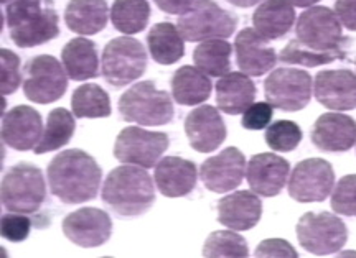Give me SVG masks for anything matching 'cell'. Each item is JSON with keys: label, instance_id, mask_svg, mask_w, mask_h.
I'll use <instances>...</instances> for the list:
<instances>
[{"label": "cell", "instance_id": "1", "mask_svg": "<svg viewBox=\"0 0 356 258\" xmlns=\"http://www.w3.org/2000/svg\"><path fill=\"white\" fill-rule=\"evenodd\" d=\"M48 184L53 196L65 204L91 201L99 191L102 171L86 151L71 148L61 151L48 164Z\"/></svg>", "mask_w": 356, "mask_h": 258}, {"label": "cell", "instance_id": "2", "mask_svg": "<svg viewBox=\"0 0 356 258\" xmlns=\"http://www.w3.org/2000/svg\"><path fill=\"white\" fill-rule=\"evenodd\" d=\"M102 203L122 217L145 214L155 203L154 181L145 168L124 164L114 168L101 191Z\"/></svg>", "mask_w": 356, "mask_h": 258}, {"label": "cell", "instance_id": "3", "mask_svg": "<svg viewBox=\"0 0 356 258\" xmlns=\"http://www.w3.org/2000/svg\"><path fill=\"white\" fill-rule=\"evenodd\" d=\"M6 24L19 48H35L60 35L55 0H13L6 7Z\"/></svg>", "mask_w": 356, "mask_h": 258}, {"label": "cell", "instance_id": "4", "mask_svg": "<svg viewBox=\"0 0 356 258\" xmlns=\"http://www.w3.org/2000/svg\"><path fill=\"white\" fill-rule=\"evenodd\" d=\"M341 22L328 7H310L297 20V40L312 51L332 56L333 60H345L348 37L341 30Z\"/></svg>", "mask_w": 356, "mask_h": 258}, {"label": "cell", "instance_id": "5", "mask_svg": "<svg viewBox=\"0 0 356 258\" xmlns=\"http://www.w3.org/2000/svg\"><path fill=\"white\" fill-rule=\"evenodd\" d=\"M119 114L126 122L147 127L170 123L175 115L172 97L155 86L154 81L134 84L119 99Z\"/></svg>", "mask_w": 356, "mask_h": 258}, {"label": "cell", "instance_id": "6", "mask_svg": "<svg viewBox=\"0 0 356 258\" xmlns=\"http://www.w3.org/2000/svg\"><path fill=\"white\" fill-rule=\"evenodd\" d=\"M0 198L8 212L35 214L47 198L43 173L32 163H19L8 168L2 178Z\"/></svg>", "mask_w": 356, "mask_h": 258}, {"label": "cell", "instance_id": "7", "mask_svg": "<svg viewBox=\"0 0 356 258\" xmlns=\"http://www.w3.org/2000/svg\"><path fill=\"white\" fill-rule=\"evenodd\" d=\"M102 76L111 86L124 87L147 69L145 46L132 37H119L106 44L101 58Z\"/></svg>", "mask_w": 356, "mask_h": 258}, {"label": "cell", "instance_id": "8", "mask_svg": "<svg viewBox=\"0 0 356 258\" xmlns=\"http://www.w3.org/2000/svg\"><path fill=\"white\" fill-rule=\"evenodd\" d=\"M238 20L213 0H198L188 12L178 17L177 26L186 42L229 38L234 33Z\"/></svg>", "mask_w": 356, "mask_h": 258}, {"label": "cell", "instance_id": "9", "mask_svg": "<svg viewBox=\"0 0 356 258\" xmlns=\"http://www.w3.org/2000/svg\"><path fill=\"white\" fill-rule=\"evenodd\" d=\"M296 230L299 243L312 255H332L348 240L345 222L330 212H307Z\"/></svg>", "mask_w": 356, "mask_h": 258}, {"label": "cell", "instance_id": "10", "mask_svg": "<svg viewBox=\"0 0 356 258\" xmlns=\"http://www.w3.org/2000/svg\"><path fill=\"white\" fill-rule=\"evenodd\" d=\"M68 89V74L56 58L35 56L25 68L24 94L35 104H51L60 101Z\"/></svg>", "mask_w": 356, "mask_h": 258}, {"label": "cell", "instance_id": "11", "mask_svg": "<svg viewBox=\"0 0 356 258\" xmlns=\"http://www.w3.org/2000/svg\"><path fill=\"white\" fill-rule=\"evenodd\" d=\"M312 76L304 69L277 68L264 81L266 99L284 112H297L309 105L312 97Z\"/></svg>", "mask_w": 356, "mask_h": 258}, {"label": "cell", "instance_id": "12", "mask_svg": "<svg viewBox=\"0 0 356 258\" xmlns=\"http://www.w3.org/2000/svg\"><path fill=\"white\" fill-rule=\"evenodd\" d=\"M167 133L149 132L140 127H127L119 133L114 145V157L121 163L136 164L145 170L155 168L168 148Z\"/></svg>", "mask_w": 356, "mask_h": 258}, {"label": "cell", "instance_id": "13", "mask_svg": "<svg viewBox=\"0 0 356 258\" xmlns=\"http://www.w3.org/2000/svg\"><path fill=\"white\" fill-rule=\"evenodd\" d=\"M335 186V171L322 158L304 160L293 168L289 194L297 203H322Z\"/></svg>", "mask_w": 356, "mask_h": 258}, {"label": "cell", "instance_id": "14", "mask_svg": "<svg viewBox=\"0 0 356 258\" xmlns=\"http://www.w3.org/2000/svg\"><path fill=\"white\" fill-rule=\"evenodd\" d=\"M246 158L234 146L225 148L216 157L204 160L200 166V180L211 193L225 194L238 188L246 175Z\"/></svg>", "mask_w": 356, "mask_h": 258}, {"label": "cell", "instance_id": "15", "mask_svg": "<svg viewBox=\"0 0 356 258\" xmlns=\"http://www.w3.org/2000/svg\"><path fill=\"white\" fill-rule=\"evenodd\" d=\"M63 234L78 247H101L108 242L113 234V221L106 211L96 207H83L65 217Z\"/></svg>", "mask_w": 356, "mask_h": 258}, {"label": "cell", "instance_id": "16", "mask_svg": "<svg viewBox=\"0 0 356 258\" xmlns=\"http://www.w3.org/2000/svg\"><path fill=\"white\" fill-rule=\"evenodd\" d=\"M43 137L42 115L30 105H17L3 114L2 141L17 151L33 150Z\"/></svg>", "mask_w": 356, "mask_h": 258}, {"label": "cell", "instance_id": "17", "mask_svg": "<svg viewBox=\"0 0 356 258\" xmlns=\"http://www.w3.org/2000/svg\"><path fill=\"white\" fill-rule=\"evenodd\" d=\"M185 132L191 148L198 153H211L226 139V126L220 110L213 105H200L186 115Z\"/></svg>", "mask_w": 356, "mask_h": 258}, {"label": "cell", "instance_id": "18", "mask_svg": "<svg viewBox=\"0 0 356 258\" xmlns=\"http://www.w3.org/2000/svg\"><path fill=\"white\" fill-rule=\"evenodd\" d=\"M314 94L330 110L356 109V74L350 69L320 71L314 83Z\"/></svg>", "mask_w": 356, "mask_h": 258}, {"label": "cell", "instance_id": "19", "mask_svg": "<svg viewBox=\"0 0 356 258\" xmlns=\"http://www.w3.org/2000/svg\"><path fill=\"white\" fill-rule=\"evenodd\" d=\"M291 164L274 153H259L246 166V180L252 193L262 198H274L287 184Z\"/></svg>", "mask_w": 356, "mask_h": 258}, {"label": "cell", "instance_id": "20", "mask_svg": "<svg viewBox=\"0 0 356 258\" xmlns=\"http://www.w3.org/2000/svg\"><path fill=\"white\" fill-rule=\"evenodd\" d=\"M310 137L314 145L322 151H348L356 145V122L345 114H323L312 127Z\"/></svg>", "mask_w": 356, "mask_h": 258}, {"label": "cell", "instance_id": "21", "mask_svg": "<svg viewBox=\"0 0 356 258\" xmlns=\"http://www.w3.org/2000/svg\"><path fill=\"white\" fill-rule=\"evenodd\" d=\"M234 50L239 69L248 76L257 78L269 73L277 63V55L269 44V40L261 37L254 28H244L238 33Z\"/></svg>", "mask_w": 356, "mask_h": 258}, {"label": "cell", "instance_id": "22", "mask_svg": "<svg viewBox=\"0 0 356 258\" xmlns=\"http://www.w3.org/2000/svg\"><path fill=\"white\" fill-rule=\"evenodd\" d=\"M261 216V199L252 191H236L218 201V222L238 232L256 227Z\"/></svg>", "mask_w": 356, "mask_h": 258}, {"label": "cell", "instance_id": "23", "mask_svg": "<svg viewBox=\"0 0 356 258\" xmlns=\"http://www.w3.org/2000/svg\"><path fill=\"white\" fill-rule=\"evenodd\" d=\"M197 164L190 162V160L167 157L155 164V186L167 198L188 196L197 186Z\"/></svg>", "mask_w": 356, "mask_h": 258}, {"label": "cell", "instance_id": "24", "mask_svg": "<svg viewBox=\"0 0 356 258\" xmlns=\"http://www.w3.org/2000/svg\"><path fill=\"white\" fill-rule=\"evenodd\" d=\"M256 84L244 73H228L216 83V105L225 114H243L254 104Z\"/></svg>", "mask_w": 356, "mask_h": 258}, {"label": "cell", "instance_id": "25", "mask_svg": "<svg viewBox=\"0 0 356 258\" xmlns=\"http://www.w3.org/2000/svg\"><path fill=\"white\" fill-rule=\"evenodd\" d=\"M296 10L289 0H264L252 15V25L266 40H280L291 32Z\"/></svg>", "mask_w": 356, "mask_h": 258}, {"label": "cell", "instance_id": "26", "mask_svg": "<svg viewBox=\"0 0 356 258\" xmlns=\"http://www.w3.org/2000/svg\"><path fill=\"white\" fill-rule=\"evenodd\" d=\"M61 61H63L66 74L73 81L95 79L99 74L97 48L91 40L83 37L70 40L61 50Z\"/></svg>", "mask_w": 356, "mask_h": 258}, {"label": "cell", "instance_id": "27", "mask_svg": "<svg viewBox=\"0 0 356 258\" xmlns=\"http://www.w3.org/2000/svg\"><path fill=\"white\" fill-rule=\"evenodd\" d=\"M106 0H70L65 12L66 26L78 35H96L108 25Z\"/></svg>", "mask_w": 356, "mask_h": 258}, {"label": "cell", "instance_id": "28", "mask_svg": "<svg viewBox=\"0 0 356 258\" xmlns=\"http://www.w3.org/2000/svg\"><path fill=\"white\" fill-rule=\"evenodd\" d=\"M172 96L180 105H200L211 96V81L202 69L181 66L172 78Z\"/></svg>", "mask_w": 356, "mask_h": 258}, {"label": "cell", "instance_id": "29", "mask_svg": "<svg viewBox=\"0 0 356 258\" xmlns=\"http://www.w3.org/2000/svg\"><path fill=\"white\" fill-rule=\"evenodd\" d=\"M147 46L150 56L159 64H175L185 55L184 37L178 26L162 22L154 25L147 33Z\"/></svg>", "mask_w": 356, "mask_h": 258}, {"label": "cell", "instance_id": "30", "mask_svg": "<svg viewBox=\"0 0 356 258\" xmlns=\"http://www.w3.org/2000/svg\"><path fill=\"white\" fill-rule=\"evenodd\" d=\"M231 53L233 46L226 40H204L195 48L193 61L207 76L221 78L231 73Z\"/></svg>", "mask_w": 356, "mask_h": 258}, {"label": "cell", "instance_id": "31", "mask_svg": "<svg viewBox=\"0 0 356 258\" xmlns=\"http://www.w3.org/2000/svg\"><path fill=\"white\" fill-rule=\"evenodd\" d=\"M74 128H76V122H74L73 114L66 109H53L48 114L47 127L43 130L42 140L35 146L33 151L37 155L48 153V151L60 150L61 146L68 145L70 140L73 139Z\"/></svg>", "mask_w": 356, "mask_h": 258}, {"label": "cell", "instance_id": "32", "mask_svg": "<svg viewBox=\"0 0 356 258\" xmlns=\"http://www.w3.org/2000/svg\"><path fill=\"white\" fill-rule=\"evenodd\" d=\"M71 109L78 119H102L109 117L111 99L108 92L99 84H83L71 97Z\"/></svg>", "mask_w": 356, "mask_h": 258}, {"label": "cell", "instance_id": "33", "mask_svg": "<svg viewBox=\"0 0 356 258\" xmlns=\"http://www.w3.org/2000/svg\"><path fill=\"white\" fill-rule=\"evenodd\" d=\"M150 20V6L147 0H114L111 22L114 28L126 35H136L145 30Z\"/></svg>", "mask_w": 356, "mask_h": 258}, {"label": "cell", "instance_id": "34", "mask_svg": "<svg viewBox=\"0 0 356 258\" xmlns=\"http://www.w3.org/2000/svg\"><path fill=\"white\" fill-rule=\"evenodd\" d=\"M204 257H231L244 258L249 255V248L244 237L231 230H216L210 234L203 246Z\"/></svg>", "mask_w": 356, "mask_h": 258}, {"label": "cell", "instance_id": "35", "mask_svg": "<svg viewBox=\"0 0 356 258\" xmlns=\"http://www.w3.org/2000/svg\"><path fill=\"white\" fill-rule=\"evenodd\" d=\"M302 141V130L292 120H277L266 130V144L274 151L287 153L296 150Z\"/></svg>", "mask_w": 356, "mask_h": 258}, {"label": "cell", "instance_id": "36", "mask_svg": "<svg viewBox=\"0 0 356 258\" xmlns=\"http://www.w3.org/2000/svg\"><path fill=\"white\" fill-rule=\"evenodd\" d=\"M279 60L286 64H299L307 66V68H315V66H323L335 61L332 56L309 50V48H305L299 40L289 42L286 46H284V50L280 51Z\"/></svg>", "mask_w": 356, "mask_h": 258}, {"label": "cell", "instance_id": "37", "mask_svg": "<svg viewBox=\"0 0 356 258\" xmlns=\"http://www.w3.org/2000/svg\"><path fill=\"white\" fill-rule=\"evenodd\" d=\"M332 209L337 214L356 217V175L343 176L335 184L332 194Z\"/></svg>", "mask_w": 356, "mask_h": 258}, {"label": "cell", "instance_id": "38", "mask_svg": "<svg viewBox=\"0 0 356 258\" xmlns=\"http://www.w3.org/2000/svg\"><path fill=\"white\" fill-rule=\"evenodd\" d=\"M29 214H20V212H7L0 219V235L8 242H24L32 230V221Z\"/></svg>", "mask_w": 356, "mask_h": 258}, {"label": "cell", "instance_id": "39", "mask_svg": "<svg viewBox=\"0 0 356 258\" xmlns=\"http://www.w3.org/2000/svg\"><path fill=\"white\" fill-rule=\"evenodd\" d=\"M0 63H2V94H13L22 83L20 58L15 53L3 48L0 51Z\"/></svg>", "mask_w": 356, "mask_h": 258}, {"label": "cell", "instance_id": "40", "mask_svg": "<svg viewBox=\"0 0 356 258\" xmlns=\"http://www.w3.org/2000/svg\"><path fill=\"white\" fill-rule=\"evenodd\" d=\"M273 115L274 108L269 102H256V104H251L244 110L241 123L248 130H262V128L269 126Z\"/></svg>", "mask_w": 356, "mask_h": 258}, {"label": "cell", "instance_id": "41", "mask_svg": "<svg viewBox=\"0 0 356 258\" xmlns=\"http://www.w3.org/2000/svg\"><path fill=\"white\" fill-rule=\"evenodd\" d=\"M256 257H286V258H297L299 257V253H297L296 248H293L291 243L287 242V240H282V239H269V240H264V242H261L259 246H257L256 252H254Z\"/></svg>", "mask_w": 356, "mask_h": 258}, {"label": "cell", "instance_id": "42", "mask_svg": "<svg viewBox=\"0 0 356 258\" xmlns=\"http://www.w3.org/2000/svg\"><path fill=\"white\" fill-rule=\"evenodd\" d=\"M335 13L345 28L356 32V0H337Z\"/></svg>", "mask_w": 356, "mask_h": 258}, {"label": "cell", "instance_id": "43", "mask_svg": "<svg viewBox=\"0 0 356 258\" xmlns=\"http://www.w3.org/2000/svg\"><path fill=\"white\" fill-rule=\"evenodd\" d=\"M154 2L162 12L170 13V15H178V13L188 12L198 0H154Z\"/></svg>", "mask_w": 356, "mask_h": 258}, {"label": "cell", "instance_id": "44", "mask_svg": "<svg viewBox=\"0 0 356 258\" xmlns=\"http://www.w3.org/2000/svg\"><path fill=\"white\" fill-rule=\"evenodd\" d=\"M226 2L233 3L236 7H241V8H249L252 6H257V3L264 2V0H226Z\"/></svg>", "mask_w": 356, "mask_h": 258}, {"label": "cell", "instance_id": "45", "mask_svg": "<svg viewBox=\"0 0 356 258\" xmlns=\"http://www.w3.org/2000/svg\"><path fill=\"white\" fill-rule=\"evenodd\" d=\"M289 2L292 3L293 7H312V6H315V3L317 2H320V0H289Z\"/></svg>", "mask_w": 356, "mask_h": 258}, {"label": "cell", "instance_id": "46", "mask_svg": "<svg viewBox=\"0 0 356 258\" xmlns=\"http://www.w3.org/2000/svg\"><path fill=\"white\" fill-rule=\"evenodd\" d=\"M0 2H2V3H3V6H8V3H10V2H13V0H0Z\"/></svg>", "mask_w": 356, "mask_h": 258}]
</instances>
